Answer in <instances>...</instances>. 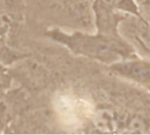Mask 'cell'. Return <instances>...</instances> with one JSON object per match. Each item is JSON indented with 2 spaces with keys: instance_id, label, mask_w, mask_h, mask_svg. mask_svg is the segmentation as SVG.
I'll use <instances>...</instances> for the list:
<instances>
[{
  "instance_id": "cell-1",
  "label": "cell",
  "mask_w": 150,
  "mask_h": 135,
  "mask_svg": "<svg viewBox=\"0 0 150 135\" xmlns=\"http://www.w3.org/2000/svg\"><path fill=\"white\" fill-rule=\"evenodd\" d=\"M46 37L64 47L77 56L111 65L121 60L136 57L134 50L123 37L114 38L96 32L68 33L59 28L47 30Z\"/></svg>"
},
{
  "instance_id": "cell-2",
  "label": "cell",
  "mask_w": 150,
  "mask_h": 135,
  "mask_svg": "<svg viewBox=\"0 0 150 135\" xmlns=\"http://www.w3.org/2000/svg\"><path fill=\"white\" fill-rule=\"evenodd\" d=\"M91 10L96 32L114 38H121L119 27L127 16L144 20L135 0H93Z\"/></svg>"
},
{
  "instance_id": "cell-6",
  "label": "cell",
  "mask_w": 150,
  "mask_h": 135,
  "mask_svg": "<svg viewBox=\"0 0 150 135\" xmlns=\"http://www.w3.org/2000/svg\"><path fill=\"white\" fill-rule=\"evenodd\" d=\"M6 32H7V25H0V37L4 36Z\"/></svg>"
},
{
  "instance_id": "cell-5",
  "label": "cell",
  "mask_w": 150,
  "mask_h": 135,
  "mask_svg": "<svg viewBox=\"0 0 150 135\" xmlns=\"http://www.w3.org/2000/svg\"><path fill=\"white\" fill-rule=\"evenodd\" d=\"M6 75H5V70L4 69L3 66L0 65V85H4L6 84Z\"/></svg>"
},
{
  "instance_id": "cell-3",
  "label": "cell",
  "mask_w": 150,
  "mask_h": 135,
  "mask_svg": "<svg viewBox=\"0 0 150 135\" xmlns=\"http://www.w3.org/2000/svg\"><path fill=\"white\" fill-rule=\"evenodd\" d=\"M112 73L146 88L150 87V62L139 57H133L110 65Z\"/></svg>"
},
{
  "instance_id": "cell-4",
  "label": "cell",
  "mask_w": 150,
  "mask_h": 135,
  "mask_svg": "<svg viewBox=\"0 0 150 135\" xmlns=\"http://www.w3.org/2000/svg\"><path fill=\"white\" fill-rule=\"evenodd\" d=\"M8 120V107L4 101L0 100V133L5 128Z\"/></svg>"
},
{
  "instance_id": "cell-7",
  "label": "cell",
  "mask_w": 150,
  "mask_h": 135,
  "mask_svg": "<svg viewBox=\"0 0 150 135\" xmlns=\"http://www.w3.org/2000/svg\"><path fill=\"white\" fill-rule=\"evenodd\" d=\"M149 90H150V87H149Z\"/></svg>"
}]
</instances>
